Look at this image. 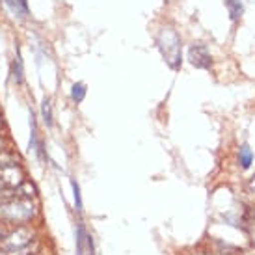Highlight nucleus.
<instances>
[{
    "label": "nucleus",
    "mask_w": 255,
    "mask_h": 255,
    "mask_svg": "<svg viewBox=\"0 0 255 255\" xmlns=\"http://www.w3.org/2000/svg\"><path fill=\"white\" fill-rule=\"evenodd\" d=\"M78 255H93V244L84 227H78Z\"/></svg>",
    "instance_id": "nucleus-7"
},
{
    "label": "nucleus",
    "mask_w": 255,
    "mask_h": 255,
    "mask_svg": "<svg viewBox=\"0 0 255 255\" xmlns=\"http://www.w3.org/2000/svg\"><path fill=\"white\" fill-rule=\"evenodd\" d=\"M0 177H2L4 186H9V188H19L24 183V173H22V170L17 164L2 166L0 168Z\"/></svg>",
    "instance_id": "nucleus-3"
},
{
    "label": "nucleus",
    "mask_w": 255,
    "mask_h": 255,
    "mask_svg": "<svg viewBox=\"0 0 255 255\" xmlns=\"http://www.w3.org/2000/svg\"><path fill=\"white\" fill-rule=\"evenodd\" d=\"M2 128H4V121H2V118H0V132H2Z\"/></svg>",
    "instance_id": "nucleus-15"
},
{
    "label": "nucleus",
    "mask_w": 255,
    "mask_h": 255,
    "mask_svg": "<svg viewBox=\"0 0 255 255\" xmlns=\"http://www.w3.org/2000/svg\"><path fill=\"white\" fill-rule=\"evenodd\" d=\"M252 229H254L252 233H254V241H255V222H254V224H252Z\"/></svg>",
    "instance_id": "nucleus-16"
},
{
    "label": "nucleus",
    "mask_w": 255,
    "mask_h": 255,
    "mask_svg": "<svg viewBox=\"0 0 255 255\" xmlns=\"http://www.w3.org/2000/svg\"><path fill=\"white\" fill-rule=\"evenodd\" d=\"M30 241H32V231H30L28 227H19L17 231H13L6 241L2 242V248L6 250V252H9V250H19V248H24Z\"/></svg>",
    "instance_id": "nucleus-4"
},
{
    "label": "nucleus",
    "mask_w": 255,
    "mask_h": 255,
    "mask_svg": "<svg viewBox=\"0 0 255 255\" xmlns=\"http://www.w3.org/2000/svg\"><path fill=\"white\" fill-rule=\"evenodd\" d=\"M156 43H158V49L162 52L166 64L173 69H177L181 65V37L177 36V32L170 26H166L158 32Z\"/></svg>",
    "instance_id": "nucleus-2"
},
{
    "label": "nucleus",
    "mask_w": 255,
    "mask_h": 255,
    "mask_svg": "<svg viewBox=\"0 0 255 255\" xmlns=\"http://www.w3.org/2000/svg\"><path fill=\"white\" fill-rule=\"evenodd\" d=\"M43 120H45V123L47 125H52V108H50V101L45 99V103H43Z\"/></svg>",
    "instance_id": "nucleus-12"
},
{
    "label": "nucleus",
    "mask_w": 255,
    "mask_h": 255,
    "mask_svg": "<svg viewBox=\"0 0 255 255\" xmlns=\"http://www.w3.org/2000/svg\"><path fill=\"white\" fill-rule=\"evenodd\" d=\"M2 151H4V138L0 136V153H2Z\"/></svg>",
    "instance_id": "nucleus-14"
},
{
    "label": "nucleus",
    "mask_w": 255,
    "mask_h": 255,
    "mask_svg": "<svg viewBox=\"0 0 255 255\" xmlns=\"http://www.w3.org/2000/svg\"><path fill=\"white\" fill-rule=\"evenodd\" d=\"M239 162H241V166L244 170H248L250 166H252V162H254V153H252V149L248 145H242L241 151H239Z\"/></svg>",
    "instance_id": "nucleus-9"
},
{
    "label": "nucleus",
    "mask_w": 255,
    "mask_h": 255,
    "mask_svg": "<svg viewBox=\"0 0 255 255\" xmlns=\"http://www.w3.org/2000/svg\"><path fill=\"white\" fill-rule=\"evenodd\" d=\"M34 214H36V207L32 203V199L22 198L19 194L0 203V218L6 222H26V220H32Z\"/></svg>",
    "instance_id": "nucleus-1"
},
{
    "label": "nucleus",
    "mask_w": 255,
    "mask_h": 255,
    "mask_svg": "<svg viewBox=\"0 0 255 255\" xmlns=\"http://www.w3.org/2000/svg\"><path fill=\"white\" fill-rule=\"evenodd\" d=\"M73 194H75V207H77V211H82V199H80V188H78V184L73 181Z\"/></svg>",
    "instance_id": "nucleus-13"
},
{
    "label": "nucleus",
    "mask_w": 255,
    "mask_h": 255,
    "mask_svg": "<svg viewBox=\"0 0 255 255\" xmlns=\"http://www.w3.org/2000/svg\"><path fill=\"white\" fill-rule=\"evenodd\" d=\"M0 2L6 6V9L13 19H26V15H28V2L26 0H0Z\"/></svg>",
    "instance_id": "nucleus-6"
},
{
    "label": "nucleus",
    "mask_w": 255,
    "mask_h": 255,
    "mask_svg": "<svg viewBox=\"0 0 255 255\" xmlns=\"http://www.w3.org/2000/svg\"><path fill=\"white\" fill-rule=\"evenodd\" d=\"M226 6L233 21H239L242 17V13H244V7H242L241 0H226Z\"/></svg>",
    "instance_id": "nucleus-8"
},
{
    "label": "nucleus",
    "mask_w": 255,
    "mask_h": 255,
    "mask_svg": "<svg viewBox=\"0 0 255 255\" xmlns=\"http://www.w3.org/2000/svg\"><path fill=\"white\" fill-rule=\"evenodd\" d=\"M188 60L194 67H199V69H209L213 64L211 52L207 50L205 45H192L188 50Z\"/></svg>",
    "instance_id": "nucleus-5"
},
{
    "label": "nucleus",
    "mask_w": 255,
    "mask_h": 255,
    "mask_svg": "<svg viewBox=\"0 0 255 255\" xmlns=\"http://www.w3.org/2000/svg\"><path fill=\"white\" fill-rule=\"evenodd\" d=\"M86 97V86L82 82H77V84H73L71 88V99L75 103H82Z\"/></svg>",
    "instance_id": "nucleus-11"
},
{
    "label": "nucleus",
    "mask_w": 255,
    "mask_h": 255,
    "mask_svg": "<svg viewBox=\"0 0 255 255\" xmlns=\"http://www.w3.org/2000/svg\"><path fill=\"white\" fill-rule=\"evenodd\" d=\"M2 237H4V231H2V226H0V239H2Z\"/></svg>",
    "instance_id": "nucleus-17"
},
{
    "label": "nucleus",
    "mask_w": 255,
    "mask_h": 255,
    "mask_svg": "<svg viewBox=\"0 0 255 255\" xmlns=\"http://www.w3.org/2000/svg\"><path fill=\"white\" fill-rule=\"evenodd\" d=\"M11 75H13L15 82H17V84H21L22 82V58H21V52H19V50H17L13 65H11Z\"/></svg>",
    "instance_id": "nucleus-10"
},
{
    "label": "nucleus",
    "mask_w": 255,
    "mask_h": 255,
    "mask_svg": "<svg viewBox=\"0 0 255 255\" xmlns=\"http://www.w3.org/2000/svg\"><path fill=\"white\" fill-rule=\"evenodd\" d=\"M0 198H2V190H0Z\"/></svg>",
    "instance_id": "nucleus-18"
}]
</instances>
